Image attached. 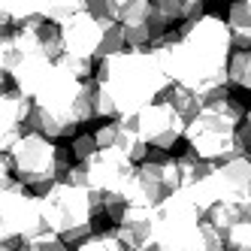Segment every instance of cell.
Here are the masks:
<instances>
[{
	"mask_svg": "<svg viewBox=\"0 0 251 251\" xmlns=\"http://www.w3.org/2000/svg\"><path fill=\"white\" fill-rule=\"evenodd\" d=\"M0 9H3V6H0Z\"/></svg>",
	"mask_w": 251,
	"mask_h": 251,
	"instance_id": "83f0119b",
	"label": "cell"
},
{
	"mask_svg": "<svg viewBox=\"0 0 251 251\" xmlns=\"http://www.w3.org/2000/svg\"><path fill=\"white\" fill-rule=\"evenodd\" d=\"M73 118H76L79 127L97 118V82L94 79H85L82 82L79 94H76V103H73Z\"/></svg>",
	"mask_w": 251,
	"mask_h": 251,
	"instance_id": "4fadbf2b",
	"label": "cell"
},
{
	"mask_svg": "<svg viewBox=\"0 0 251 251\" xmlns=\"http://www.w3.org/2000/svg\"><path fill=\"white\" fill-rule=\"evenodd\" d=\"M112 3H115V6H118V3H124V0H112Z\"/></svg>",
	"mask_w": 251,
	"mask_h": 251,
	"instance_id": "4316f807",
	"label": "cell"
},
{
	"mask_svg": "<svg viewBox=\"0 0 251 251\" xmlns=\"http://www.w3.org/2000/svg\"><path fill=\"white\" fill-rule=\"evenodd\" d=\"M22 248H25V251H70V245L58 236V233H51V230L33 233L27 242H22Z\"/></svg>",
	"mask_w": 251,
	"mask_h": 251,
	"instance_id": "ffe728a7",
	"label": "cell"
},
{
	"mask_svg": "<svg viewBox=\"0 0 251 251\" xmlns=\"http://www.w3.org/2000/svg\"><path fill=\"white\" fill-rule=\"evenodd\" d=\"M6 79H9V76L3 73V70H0V94H3V91H6Z\"/></svg>",
	"mask_w": 251,
	"mask_h": 251,
	"instance_id": "cb8c5ba5",
	"label": "cell"
},
{
	"mask_svg": "<svg viewBox=\"0 0 251 251\" xmlns=\"http://www.w3.org/2000/svg\"><path fill=\"white\" fill-rule=\"evenodd\" d=\"M82 9H85V0H49V3H46V22L61 27L64 22H70Z\"/></svg>",
	"mask_w": 251,
	"mask_h": 251,
	"instance_id": "e0dca14e",
	"label": "cell"
},
{
	"mask_svg": "<svg viewBox=\"0 0 251 251\" xmlns=\"http://www.w3.org/2000/svg\"><path fill=\"white\" fill-rule=\"evenodd\" d=\"M151 9L167 25H176V22H191L197 15H203L206 0H151Z\"/></svg>",
	"mask_w": 251,
	"mask_h": 251,
	"instance_id": "30bf717a",
	"label": "cell"
},
{
	"mask_svg": "<svg viewBox=\"0 0 251 251\" xmlns=\"http://www.w3.org/2000/svg\"><path fill=\"white\" fill-rule=\"evenodd\" d=\"M70 151H73V160H76V164H85V160H91L100 149H97L94 133H76L73 142H70Z\"/></svg>",
	"mask_w": 251,
	"mask_h": 251,
	"instance_id": "44dd1931",
	"label": "cell"
},
{
	"mask_svg": "<svg viewBox=\"0 0 251 251\" xmlns=\"http://www.w3.org/2000/svg\"><path fill=\"white\" fill-rule=\"evenodd\" d=\"M227 79H230V85L251 91V49H233L230 51Z\"/></svg>",
	"mask_w": 251,
	"mask_h": 251,
	"instance_id": "9a60e30c",
	"label": "cell"
},
{
	"mask_svg": "<svg viewBox=\"0 0 251 251\" xmlns=\"http://www.w3.org/2000/svg\"><path fill=\"white\" fill-rule=\"evenodd\" d=\"M40 33V46H43V51L51 58V61H61V55H64V40H61V27L58 25H51V22H43V27L37 30Z\"/></svg>",
	"mask_w": 251,
	"mask_h": 251,
	"instance_id": "d6986e66",
	"label": "cell"
},
{
	"mask_svg": "<svg viewBox=\"0 0 251 251\" xmlns=\"http://www.w3.org/2000/svg\"><path fill=\"white\" fill-rule=\"evenodd\" d=\"M236 127L230 118H224L221 112L203 106L188 124H185V142H188V151L197 154L206 164H218V160L227 157H239L236 151Z\"/></svg>",
	"mask_w": 251,
	"mask_h": 251,
	"instance_id": "277c9868",
	"label": "cell"
},
{
	"mask_svg": "<svg viewBox=\"0 0 251 251\" xmlns=\"http://www.w3.org/2000/svg\"><path fill=\"white\" fill-rule=\"evenodd\" d=\"M160 100H167L173 109L185 118V124H188V121H191V118H194V115L206 106V103H203V97L197 94V91H191V88H185V85H170L167 91L160 94Z\"/></svg>",
	"mask_w": 251,
	"mask_h": 251,
	"instance_id": "8fae6325",
	"label": "cell"
},
{
	"mask_svg": "<svg viewBox=\"0 0 251 251\" xmlns=\"http://www.w3.org/2000/svg\"><path fill=\"white\" fill-rule=\"evenodd\" d=\"M40 212H43L46 230L58 233L67 245H79L85 236L103 230L100 221L106 218L91 188L64 182V178L40 194Z\"/></svg>",
	"mask_w": 251,
	"mask_h": 251,
	"instance_id": "7a4b0ae2",
	"label": "cell"
},
{
	"mask_svg": "<svg viewBox=\"0 0 251 251\" xmlns=\"http://www.w3.org/2000/svg\"><path fill=\"white\" fill-rule=\"evenodd\" d=\"M94 82L97 118L136 115L173 85L151 49H124L121 55L100 61L94 70Z\"/></svg>",
	"mask_w": 251,
	"mask_h": 251,
	"instance_id": "6da1fadb",
	"label": "cell"
},
{
	"mask_svg": "<svg viewBox=\"0 0 251 251\" xmlns=\"http://www.w3.org/2000/svg\"><path fill=\"white\" fill-rule=\"evenodd\" d=\"M58 64H61V67H67L76 79H91V76H94V61H88V58L61 55V61H58Z\"/></svg>",
	"mask_w": 251,
	"mask_h": 251,
	"instance_id": "603a6c76",
	"label": "cell"
},
{
	"mask_svg": "<svg viewBox=\"0 0 251 251\" xmlns=\"http://www.w3.org/2000/svg\"><path fill=\"white\" fill-rule=\"evenodd\" d=\"M46 230L40 197H33L27 185L15 178L0 191V242H27L33 233Z\"/></svg>",
	"mask_w": 251,
	"mask_h": 251,
	"instance_id": "5b68a950",
	"label": "cell"
},
{
	"mask_svg": "<svg viewBox=\"0 0 251 251\" xmlns=\"http://www.w3.org/2000/svg\"><path fill=\"white\" fill-rule=\"evenodd\" d=\"M245 127H248V130H251V109H248V112H245Z\"/></svg>",
	"mask_w": 251,
	"mask_h": 251,
	"instance_id": "d4e9b609",
	"label": "cell"
},
{
	"mask_svg": "<svg viewBox=\"0 0 251 251\" xmlns=\"http://www.w3.org/2000/svg\"><path fill=\"white\" fill-rule=\"evenodd\" d=\"M115 236L121 239L124 251L146 248L157 239V209L151 206H127L121 215V221L112 227Z\"/></svg>",
	"mask_w": 251,
	"mask_h": 251,
	"instance_id": "ba28073f",
	"label": "cell"
},
{
	"mask_svg": "<svg viewBox=\"0 0 251 251\" xmlns=\"http://www.w3.org/2000/svg\"><path fill=\"white\" fill-rule=\"evenodd\" d=\"M127 49V40H124V27L115 22V25H109L103 30V40H100V49H97V55H94V61H106V58H115V55H121V51Z\"/></svg>",
	"mask_w": 251,
	"mask_h": 251,
	"instance_id": "2e32d148",
	"label": "cell"
},
{
	"mask_svg": "<svg viewBox=\"0 0 251 251\" xmlns=\"http://www.w3.org/2000/svg\"><path fill=\"white\" fill-rule=\"evenodd\" d=\"M73 251H124V245L115 236V230H97L91 236H85Z\"/></svg>",
	"mask_w": 251,
	"mask_h": 251,
	"instance_id": "ac0fdd59",
	"label": "cell"
},
{
	"mask_svg": "<svg viewBox=\"0 0 251 251\" xmlns=\"http://www.w3.org/2000/svg\"><path fill=\"white\" fill-rule=\"evenodd\" d=\"M224 22L230 27L233 49H251V0H233Z\"/></svg>",
	"mask_w": 251,
	"mask_h": 251,
	"instance_id": "9c48e42d",
	"label": "cell"
},
{
	"mask_svg": "<svg viewBox=\"0 0 251 251\" xmlns=\"http://www.w3.org/2000/svg\"><path fill=\"white\" fill-rule=\"evenodd\" d=\"M103 30L106 25L97 22L94 15H88L85 9L79 15H73L70 22L61 25V40H64V55H73V58H88L94 61L100 40H103Z\"/></svg>",
	"mask_w": 251,
	"mask_h": 251,
	"instance_id": "52a82bcc",
	"label": "cell"
},
{
	"mask_svg": "<svg viewBox=\"0 0 251 251\" xmlns=\"http://www.w3.org/2000/svg\"><path fill=\"white\" fill-rule=\"evenodd\" d=\"M124 124L136 130V136L149 149H157V151H170L185 136V118L160 97L149 103L146 109H139L136 115H124Z\"/></svg>",
	"mask_w": 251,
	"mask_h": 251,
	"instance_id": "8992f818",
	"label": "cell"
},
{
	"mask_svg": "<svg viewBox=\"0 0 251 251\" xmlns=\"http://www.w3.org/2000/svg\"><path fill=\"white\" fill-rule=\"evenodd\" d=\"M151 19V0H124L115 6V22L121 27H139Z\"/></svg>",
	"mask_w": 251,
	"mask_h": 251,
	"instance_id": "5bb4252c",
	"label": "cell"
},
{
	"mask_svg": "<svg viewBox=\"0 0 251 251\" xmlns=\"http://www.w3.org/2000/svg\"><path fill=\"white\" fill-rule=\"evenodd\" d=\"M0 70H3V43H0ZM6 73V70H3Z\"/></svg>",
	"mask_w": 251,
	"mask_h": 251,
	"instance_id": "484cf974",
	"label": "cell"
},
{
	"mask_svg": "<svg viewBox=\"0 0 251 251\" xmlns=\"http://www.w3.org/2000/svg\"><path fill=\"white\" fill-rule=\"evenodd\" d=\"M61 146L55 139H49L37 130H25L19 136V142L9 149V164H12V176L27 188H40L46 191L49 185L61 182V157H58Z\"/></svg>",
	"mask_w": 251,
	"mask_h": 251,
	"instance_id": "3957f363",
	"label": "cell"
},
{
	"mask_svg": "<svg viewBox=\"0 0 251 251\" xmlns=\"http://www.w3.org/2000/svg\"><path fill=\"white\" fill-rule=\"evenodd\" d=\"M85 12L94 15V19L103 22L106 27L115 25V3L112 0H85Z\"/></svg>",
	"mask_w": 251,
	"mask_h": 251,
	"instance_id": "7402d4cb",
	"label": "cell"
},
{
	"mask_svg": "<svg viewBox=\"0 0 251 251\" xmlns=\"http://www.w3.org/2000/svg\"><path fill=\"white\" fill-rule=\"evenodd\" d=\"M46 3L49 0H0V6L9 15L12 27H19L30 19H46Z\"/></svg>",
	"mask_w": 251,
	"mask_h": 251,
	"instance_id": "7c38bea8",
	"label": "cell"
}]
</instances>
